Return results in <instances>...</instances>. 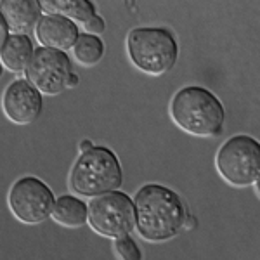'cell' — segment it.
Here are the masks:
<instances>
[{"label":"cell","mask_w":260,"mask_h":260,"mask_svg":"<svg viewBox=\"0 0 260 260\" xmlns=\"http://www.w3.org/2000/svg\"><path fill=\"white\" fill-rule=\"evenodd\" d=\"M136 229L142 240L163 243L184 229L187 210L177 191L163 184H146L136 192Z\"/></svg>","instance_id":"cell-1"},{"label":"cell","mask_w":260,"mask_h":260,"mask_svg":"<svg viewBox=\"0 0 260 260\" xmlns=\"http://www.w3.org/2000/svg\"><path fill=\"white\" fill-rule=\"evenodd\" d=\"M169 113L172 121L189 136L215 137L224 130V104L205 87L187 85L177 90L170 101Z\"/></svg>","instance_id":"cell-2"},{"label":"cell","mask_w":260,"mask_h":260,"mask_svg":"<svg viewBox=\"0 0 260 260\" xmlns=\"http://www.w3.org/2000/svg\"><path fill=\"white\" fill-rule=\"evenodd\" d=\"M123 182V170L115 151L106 146H94L82 153L70 172V187L85 198H98L118 191Z\"/></svg>","instance_id":"cell-3"},{"label":"cell","mask_w":260,"mask_h":260,"mask_svg":"<svg viewBox=\"0 0 260 260\" xmlns=\"http://www.w3.org/2000/svg\"><path fill=\"white\" fill-rule=\"evenodd\" d=\"M125 47L130 62L151 77L169 73L179 59V42L163 26L134 28L128 31Z\"/></svg>","instance_id":"cell-4"},{"label":"cell","mask_w":260,"mask_h":260,"mask_svg":"<svg viewBox=\"0 0 260 260\" xmlns=\"http://www.w3.org/2000/svg\"><path fill=\"white\" fill-rule=\"evenodd\" d=\"M215 167L231 186H253L260 177V141L246 134L229 137L217 151Z\"/></svg>","instance_id":"cell-5"},{"label":"cell","mask_w":260,"mask_h":260,"mask_svg":"<svg viewBox=\"0 0 260 260\" xmlns=\"http://www.w3.org/2000/svg\"><path fill=\"white\" fill-rule=\"evenodd\" d=\"M89 225L104 238L120 240L136 229V205L127 192L113 191L92 198L89 203Z\"/></svg>","instance_id":"cell-6"},{"label":"cell","mask_w":260,"mask_h":260,"mask_svg":"<svg viewBox=\"0 0 260 260\" xmlns=\"http://www.w3.org/2000/svg\"><path fill=\"white\" fill-rule=\"evenodd\" d=\"M52 189L33 175L19 177L11 186L7 194V205L12 215L19 222L28 225H37L47 220L56 207Z\"/></svg>","instance_id":"cell-7"},{"label":"cell","mask_w":260,"mask_h":260,"mask_svg":"<svg viewBox=\"0 0 260 260\" xmlns=\"http://www.w3.org/2000/svg\"><path fill=\"white\" fill-rule=\"evenodd\" d=\"M26 80L40 92L42 95H57L68 89L71 71V61L62 50L39 47L28 66Z\"/></svg>","instance_id":"cell-8"},{"label":"cell","mask_w":260,"mask_h":260,"mask_svg":"<svg viewBox=\"0 0 260 260\" xmlns=\"http://www.w3.org/2000/svg\"><path fill=\"white\" fill-rule=\"evenodd\" d=\"M2 110L7 120L16 125H30L39 120L44 110L42 94L26 78H18L11 82L4 92Z\"/></svg>","instance_id":"cell-9"},{"label":"cell","mask_w":260,"mask_h":260,"mask_svg":"<svg viewBox=\"0 0 260 260\" xmlns=\"http://www.w3.org/2000/svg\"><path fill=\"white\" fill-rule=\"evenodd\" d=\"M37 40L42 44V47L56 49L66 52L68 49H73L77 44L80 31L77 23L70 21L64 16L59 14H45L42 16L35 28Z\"/></svg>","instance_id":"cell-10"},{"label":"cell","mask_w":260,"mask_h":260,"mask_svg":"<svg viewBox=\"0 0 260 260\" xmlns=\"http://www.w3.org/2000/svg\"><path fill=\"white\" fill-rule=\"evenodd\" d=\"M2 14L7 18L11 33L26 35L42 19V6L37 0H4L0 4Z\"/></svg>","instance_id":"cell-11"},{"label":"cell","mask_w":260,"mask_h":260,"mask_svg":"<svg viewBox=\"0 0 260 260\" xmlns=\"http://www.w3.org/2000/svg\"><path fill=\"white\" fill-rule=\"evenodd\" d=\"M33 56H35V49H33L31 39L21 33H11L6 44H2L0 47V62L12 73L26 71Z\"/></svg>","instance_id":"cell-12"},{"label":"cell","mask_w":260,"mask_h":260,"mask_svg":"<svg viewBox=\"0 0 260 260\" xmlns=\"http://www.w3.org/2000/svg\"><path fill=\"white\" fill-rule=\"evenodd\" d=\"M52 219L64 228H82L85 222H89V203L71 194L61 196L56 201Z\"/></svg>","instance_id":"cell-13"},{"label":"cell","mask_w":260,"mask_h":260,"mask_svg":"<svg viewBox=\"0 0 260 260\" xmlns=\"http://www.w3.org/2000/svg\"><path fill=\"white\" fill-rule=\"evenodd\" d=\"M40 6L47 14L64 16L73 23L85 24L95 16V4L90 0H44Z\"/></svg>","instance_id":"cell-14"},{"label":"cell","mask_w":260,"mask_h":260,"mask_svg":"<svg viewBox=\"0 0 260 260\" xmlns=\"http://www.w3.org/2000/svg\"><path fill=\"white\" fill-rule=\"evenodd\" d=\"M104 52H106L104 42L98 35H89V33H80L73 47V57L87 68L98 64L104 57Z\"/></svg>","instance_id":"cell-15"},{"label":"cell","mask_w":260,"mask_h":260,"mask_svg":"<svg viewBox=\"0 0 260 260\" xmlns=\"http://www.w3.org/2000/svg\"><path fill=\"white\" fill-rule=\"evenodd\" d=\"M113 246H115V251L118 253V257L121 260H142V251L139 248V245L130 236L115 240V245Z\"/></svg>","instance_id":"cell-16"},{"label":"cell","mask_w":260,"mask_h":260,"mask_svg":"<svg viewBox=\"0 0 260 260\" xmlns=\"http://www.w3.org/2000/svg\"><path fill=\"white\" fill-rule=\"evenodd\" d=\"M83 26H85V31L89 33V35H101V33L104 31V28H106V24H104V19L101 18V16H98L95 14L94 18H92L90 21H87L85 24H83Z\"/></svg>","instance_id":"cell-17"},{"label":"cell","mask_w":260,"mask_h":260,"mask_svg":"<svg viewBox=\"0 0 260 260\" xmlns=\"http://www.w3.org/2000/svg\"><path fill=\"white\" fill-rule=\"evenodd\" d=\"M0 24H2V28H0V42L6 44V40L11 37V28H9V23H7V18L2 12H0Z\"/></svg>","instance_id":"cell-18"},{"label":"cell","mask_w":260,"mask_h":260,"mask_svg":"<svg viewBox=\"0 0 260 260\" xmlns=\"http://www.w3.org/2000/svg\"><path fill=\"white\" fill-rule=\"evenodd\" d=\"M78 83H80V77H78L77 73H71L70 80H68V89H73V87H77Z\"/></svg>","instance_id":"cell-19"},{"label":"cell","mask_w":260,"mask_h":260,"mask_svg":"<svg viewBox=\"0 0 260 260\" xmlns=\"http://www.w3.org/2000/svg\"><path fill=\"white\" fill-rule=\"evenodd\" d=\"M94 148V144H92L90 141H82V144H80V149H82V153H85V151H89Z\"/></svg>","instance_id":"cell-20"},{"label":"cell","mask_w":260,"mask_h":260,"mask_svg":"<svg viewBox=\"0 0 260 260\" xmlns=\"http://www.w3.org/2000/svg\"><path fill=\"white\" fill-rule=\"evenodd\" d=\"M191 228H194V217H187L186 225H184V229H191Z\"/></svg>","instance_id":"cell-21"},{"label":"cell","mask_w":260,"mask_h":260,"mask_svg":"<svg viewBox=\"0 0 260 260\" xmlns=\"http://www.w3.org/2000/svg\"><path fill=\"white\" fill-rule=\"evenodd\" d=\"M253 186H255V192H257V196H258V198H260V177H258V180H257V182L253 184Z\"/></svg>","instance_id":"cell-22"}]
</instances>
